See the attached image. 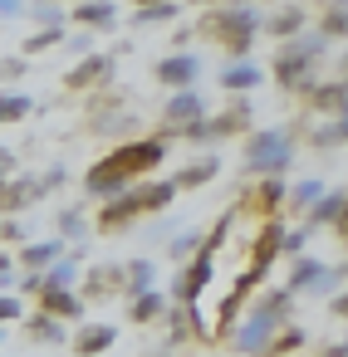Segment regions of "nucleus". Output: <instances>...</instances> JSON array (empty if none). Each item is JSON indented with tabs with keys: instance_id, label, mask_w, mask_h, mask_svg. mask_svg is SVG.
Instances as JSON below:
<instances>
[{
	"instance_id": "7c9ffc66",
	"label": "nucleus",
	"mask_w": 348,
	"mask_h": 357,
	"mask_svg": "<svg viewBox=\"0 0 348 357\" xmlns=\"http://www.w3.org/2000/svg\"><path fill=\"white\" fill-rule=\"evenodd\" d=\"M348 206V196H319V206H314V225H324V220H338V211Z\"/></svg>"
},
{
	"instance_id": "c85d7f7f",
	"label": "nucleus",
	"mask_w": 348,
	"mask_h": 357,
	"mask_svg": "<svg viewBox=\"0 0 348 357\" xmlns=\"http://www.w3.org/2000/svg\"><path fill=\"white\" fill-rule=\"evenodd\" d=\"M177 15V0H152V6H138L133 25H167Z\"/></svg>"
},
{
	"instance_id": "a878e982",
	"label": "nucleus",
	"mask_w": 348,
	"mask_h": 357,
	"mask_svg": "<svg viewBox=\"0 0 348 357\" xmlns=\"http://www.w3.org/2000/svg\"><path fill=\"white\" fill-rule=\"evenodd\" d=\"M265 30H270V35H280V40H294V35L304 30V10H280V15H270V20H265Z\"/></svg>"
},
{
	"instance_id": "4be33fe9",
	"label": "nucleus",
	"mask_w": 348,
	"mask_h": 357,
	"mask_svg": "<svg viewBox=\"0 0 348 357\" xmlns=\"http://www.w3.org/2000/svg\"><path fill=\"white\" fill-rule=\"evenodd\" d=\"M333 274L319 264V259H299L294 264V279H289V289H319V284H328Z\"/></svg>"
},
{
	"instance_id": "6e6552de",
	"label": "nucleus",
	"mask_w": 348,
	"mask_h": 357,
	"mask_svg": "<svg viewBox=\"0 0 348 357\" xmlns=\"http://www.w3.org/2000/svg\"><path fill=\"white\" fill-rule=\"evenodd\" d=\"M40 196H50V186H45V176H10L6 186H0V211L6 215H20L25 206H35Z\"/></svg>"
},
{
	"instance_id": "5701e85b",
	"label": "nucleus",
	"mask_w": 348,
	"mask_h": 357,
	"mask_svg": "<svg viewBox=\"0 0 348 357\" xmlns=\"http://www.w3.org/2000/svg\"><path fill=\"white\" fill-rule=\"evenodd\" d=\"M30 108H35L30 93H15V89H10V93H0V128H10V123L30 118Z\"/></svg>"
},
{
	"instance_id": "0eeeda50",
	"label": "nucleus",
	"mask_w": 348,
	"mask_h": 357,
	"mask_svg": "<svg viewBox=\"0 0 348 357\" xmlns=\"http://www.w3.org/2000/svg\"><path fill=\"white\" fill-rule=\"evenodd\" d=\"M201 118H206L201 93H191V89H172L167 113H162V128H167V132H187V128H191V123H201Z\"/></svg>"
},
{
	"instance_id": "9b49d317",
	"label": "nucleus",
	"mask_w": 348,
	"mask_h": 357,
	"mask_svg": "<svg viewBox=\"0 0 348 357\" xmlns=\"http://www.w3.org/2000/svg\"><path fill=\"white\" fill-rule=\"evenodd\" d=\"M69 20L84 25V30H113L118 25V6H113V0H74Z\"/></svg>"
},
{
	"instance_id": "2eb2a0df",
	"label": "nucleus",
	"mask_w": 348,
	"mask_h": 357,
	"mask_svg": "<svg viewBox=\"0 0 348 357\" xmlns=\"http://www.w3.org/2000/svg\"><path fill=\"white\" fill-rule=\"evenodd\" d=\"M40 308H50V313H59L69 323V318H84V294H74V289H45Z\"/></svg>"
},
{
	"instance_id": "de8ad7c7",
	"label": "nucleus",
	"mask_w": 348,
	"mask_h": 357,
	"mask_svg": "<svg viewBox=\"0 0 348 357\" xmlns=\"http://www.w3.org/2000/svg\"><path fill=\"white\" fill-rule=\"evenodd\" d=\"M196 6H206V0H196Z\"/></svg>"
},
{
	"instance_id": "f3484780",
	"label": "nucleus",
	"mask_w": 348,
	"mask_h": 357,
	"mask_svg": "<svg viewBox=\"0 0 348 357\" xmlns=\"http://www.w3.org/2000/svg\"><path fill=\"white\" fill-rule=\"evenodd\" d=\"M260 79H265V74H260L255 64H245V59H240V64H226V69H221V89H226V93H245V89H255Z\"/></svg>"
},
{
	"instance_id": "37998d69",
	"label": "nucleus",
	"mask_w": 348,
	"mask_h": 357,
	"mask_svg": "<svg viewBox=\"0 0 348 357\" xmlns=\"http://www.w3.org/2000/svg\"><path fill=\"white\" fill-rule=\"evenodd\" d=\"M333 225H338V235H343V240H348V206H343V211H338V220H333Z\"/></svg>"
},
{
	"instance_id": "79ce46f5",
	"label": "nucleus",
	"mask_w": 348,
	"mask_h": 357,
	"mask_svg": "<svg viewBox=\"0 0 348 357\" xmlns=\"http://www.w3.org/2000/svg\"><path fill=\"white\" fill-rule=\"evenodd\" d=\"M333 313H338V318H348V289H343V294L333 298Z\"/></svg>"
},
{
	"instance_id": "4c0bfd02",
	"label": "nucleus",
	"mask_w": 348,
	"mask_h": 357,
	"mask_svg": "<svg viewBox=\"0 0 348 357\" xmlns=\"http://www.w3.org/2000/svg\"><path fill=\"white\" fill-rule=\"evenodd\" d=\"M196 250H201V240H196V235H182V240L172 245V259H187V255H196Z\"/></svg>"
},
{
	"instance_id": "a18cd8bd",
	"label": "nucleus",
	"mask_w": 348,
	"mask_h": 357,
	"mask_svg": "<svg viewBox=\"0 0 348 357\" xmlns=\"http://www.w3.org/2000/svg\"><path fill=\"white\" fill-rule=\"evenodd\" d=\"M0 347H6V323H0Z\"/></svg>"
},
{
	"instance_id": "423d86ee",
	"label": "nucleus",
	"mask_w": 348,
	"mask_h": 357,
	"mask_svg": "<svg viewBox=\"0 0 348 357\" xmlns=\"http://www.w3.org/2000/svg\"><path fill=\"white\" fill-rule=\"evenodd\" d=\"M147 211V201H143V186H128V191H118V196H108L103 201V211H99V230H123V225H133L138 215Z\"/></svg>"
},
{
	"instance_id": "cd10ccee",
	"label": "nucleus",
	"mask_w": 348,
	"mask_h": 357,
	"mask_svg": "<svg viewBox=\"0 0 348 357\" xmlns=\"http://www.w3.org/2000/svg\"><path fill=\"white\" fill-rule=\"evenodd\" d=\"M152 279H157L152 259H128V289H123V294H147Z\"/></svg>"
},
{
	"instance_id": "39448f33",
	"label": "nucleus",
	"mask_w": 348,
	"mask_h": 357,
	"mask_svg": "<svg viewBox=\"0 0 348 357\" xmlns=\"http://www.w3.org/2000/svg\"><path fill=\"white\" fill-rule=\"evenodd\" d=\"M206 30H211L231 54H245L250 40L260 35V15H255V10H216V15L206 20Z\"/></svg>"
},
{
	"instance_id": "a19ab883",
	"label": "nucleus",
	"mask_w": 348,
	"mask_h": 357,
	"mask_svg": "<svg viewBox=\"0 0 348 357\" xmlns=\"http://www.w3.org/2000/svg\"><path fill=\"white\" fill-rule=\"evenodd\" d=\"M260 201H265V206H275V201H280V181H275V176L260 186Z\"/></svg>"
},
{
	"instance_id": "ddd939ff",
	"label": "nucleus",
	"mask_w": 348,
	"mask_h": 357,
	"mask_svg": "<svg viewBox=\"0 0 348 357\" xmlns=\"http://www.w3.org/2000/svg\"><path fill=\"white\" fill-rule=\"evenodd\" d=\"M25 337H30V342H40V347H59V342H69V328H64V318H59V313L40 308V313H30Z\"/></svg>"
},
{
	"instance_id": "49530a36",
	"label": "nucleus",
	"mask_w": 348,
	"mask_h": 357,
	"mask_svg": "<svg viewBox=\"0 0 348 357\" xmlns=\"http://www.w3.org/2000/svg\"><path fill=\"white\" fill-rule=\"evenodd\" d=\"M138 6H152V0H138Z\"/></svg>"
},
{
	"instance_id": "f257e3e1",
	"label": "nucleus",
	"mask_w": 348,
	"mask_h": 357,
	"mask_svg": "<svg viewBox=\"0 0 348 357\" xmlns=\"http://www.w3.org/2000/svg\"><path fill=\"white\" fill-rule=\"evenodd\" d=\"M162 157H167V137H138V142H123V147H113L108 157H99V162L89 167L84 191L99 196V201H108V196L128 191L143 172H152Z\"/></svg>"
},
{
	"instance_id": "9d476101",
	"label": "nucleus",
	"mask_w": 348,
	"mask_h": 357,
	"mask_svg": "<svg viewBox=\"0 0 348 357\" xmlns=\"http://www.w3.org/2000/svg\"><path fill=\"white\" fill-rule=\"evenodd\" d=\"M128 289V264H94L84 274V298H108Z\"/></svg>"
},
{
	"instance_id": "09e8293b",
	"label": "nucleus",
	"mask_w": 348,
	"mask_h": 357,
	"mask_svg": "<svg viewBox=\"0 0 348 357\" xmlns=\"http://www.w3.org/2000/svg\"><path fill=\"white\" fill-rule=\"evenodd\" d=\"M162 357H167V352H162Z\"/></svg>"
},
{
	"instance_id": "c756f323",
	"label": "nucleus",
	"mask_w": 348,
	"mask_h": 357,
	"mask_svg": "<svg viewBox=\"0 0 348 357\" xmlns=\"http://www.w3.org/2000/svg\"><path fill=\"white\" fill-rule=\"evenodd\" d=\"M55 45H64V25H45V30H40V35H30V40H25V50H20V54H25V59H30V54H45V50H55Z\"/></svg>"
},
{
	"instance_id": "393cba45",
	"label": "nucleus",
	"mask_w": 348,
	"mask_h": 357,
	"mask_svg": "<svg viewBox=\"0 0 348 357\" xmlns=\"http://www.w3.org/2000/svg\"><path fill=\"white\" fill-rule=\"evenodd\" d=\"M30 20H40V25H69V10H64V0H30V10H25Z\"/></svg>"
},
{
	"instance_id": "4468645a",
	"label": "nucleus",
	"mask_w": 348,
	"mask_h": 357,
	"mask_svg": "<svg viewBox=\"0 0 348 357\" xmlns=\"http://www.w3.org/2000/svg\"><path fill=\"white\" fill-rule=\"evenodd\" d=\"M113 342H118V328L113 323H84L74 333V357H103Z\"/></svg>"
},
{
	"instance_id": "bb28decb",
	"label": "nucleus",
	"mask_w": 348,
	"mask_h": 357,
	"mask_svg": "<svg viewBox=\"0 0 348 357\" xmlns=\"http://www.w3.org/2000/svg\"><path fill=\"white\" fill-rule=\"evenodd\" d=\"M250 123V103H235L231 113H221L216 123H211V137H231V132H240Z\"/></svg>"
},
{
	"instance_id": "7ed1b4c3",
	"label": "nucleus",
	"mask_w": 348,
	"mask_h": 357,
	"mask_svg": "<svg viewBox=\"0 0 348 357\" xmlns=\"http://www.w3.org/2000/svg\"><path fill=\"white\" fill-rule=\"evenodd\" d=\"M324 40L328 35H309V40H289L280 54H275V79L289 89V93H309V74H314V64H319V54H324Z\"/></svg>"
},
{
	"instance_id": "e433bc0d",
	"label": "nucleus",
	"mask_w": 348,
	"mask_h": 357,
	"mask_svg": "<svg viewBox=\"0 0 348 357\" xmlns=\"http://www.w3.org/2000/svg\"><path fill=\"white\" fill-rule=\"evenodd\" d=\"M25 69H30V59H25V54H20V59H0V79H20Z\"/></svg>"
},
{
	"instance_id": "dca6fc26",
	"label": "nucleus",
	"mask_w": 348,
	"mask_h": 357,
	"mask_svg": "<svg viewBox=\"0 0 348 357\" xmlns=\"http://www.w3.org/2000/svg\"><path fill=\"white\" fill-rule=\"evenodd\" d=\"M59 255H64V235L59 240H35V245L20 250V269H50Z\"/></svg>"
},
{
	"instance_id": "c9c22d12",
	"label": "nucleus",
	"mask_w": 348,
	"mask_h": 357,
	"mask_svg": "<svg viewBox=\"0 0 348 357\" xmlns=\"http://www.w3.org/2000/svg\"><path fill=\"white\" fill-rule=\"evenodd\" d=\"M319 196H324V186H319V181H304V186L294 191V201H299V206H319Z\"/></svg>"
},
{
	"instance_id": "b1692460",
	"label": "nucleus",
	"mask_w": 348,
	"mask_h": 357,
	"mask_svg": "<svg viewBox=\"0 0 348 357\" xmlns=\"http://www.w3.org/2000/svg\"><path fill=\"white\" fill-rule=\"evenodd\" d=\"M59 235L74 240V245L89 235V215H84V206H64V211H59Z\"/></svg>"
},
{
	"instance_id": "f03ea898",
	"label": "nucleus",
	"mask_w": 348,
	"mask_h": 357,
	"mask_svg": "<svg viewBox=\"0 0 348 357\" xmlns=\"http://www.w3.org/2000/svg\"><path fill=\"white\" fill-rule=\"evenodd\" d=\"M289 298H294V289H275V294H265V298L255 303V313L240 323L235 347H240V352H265L270 337H275V328H280L284 313H289Z\"/></svg>"
},
{
	"instance_id": "a211bd4d",
	"label": "nucleus",
	"mask_w": 348,
	"mask_h": 357,
	"mask_svg": "<svg viewBox=\"0 0 348 357\" xmlns=\"http://www.w3.org/2000/svg\"><path fill=\"white\" fill-rule=\"evenodd\" d=\"M79 284V255H59L45 269V289H74Z\"/></svg>"
},
{
	"instance_id": "f704fd0d",
	"label": "nucleus",
	"mask_w": 348,
	"mask_h": 357,
	"mask_svg": "<svg viewBox=\"0 0 348 357\" xmlns=\"http://www.w3.org/2000/svg\"><path fill=\"white\" fill-rule=\"evenodd\" d=\"M314 142H319V147H328V142H348V113H343V118H338L333 128H324V132H319Z\"/></svg>"
},
{
	"instance_id": "58836bf2",
	"label": "nucleus",
	"mask_w": 348,
	"mask_h": 357,
	"mask_svg": "<svg viewBox=\"0 0 348 357\" xmlns=\"http://www.w3.org/2000/svg\"><path fill=\"white\" fill-rule=\"evenodd\" d=\"M30 6H25V0H0V20H15V15H25Z\"/></svg>"
},
{
	"instance_id": "1a4fd4ad",
	"label": "nucleus",
	"mask_w": 348,
	"mask_h": 357,
	"mask_svg": "<svg viewBox=\"0 0 348 357\" xmlns=\"http://www.w3.org/2000/svg\"><path fill=\"white\" fill-rule=\"evenodd\" d=\"M113 79V54H84L69 74H64V89L69 93H89L94 84H108Z\"/></svg>"
},
{
	"instance_id": "ea45409f",
	"label": "nucleus",
	"mask_w": 348,
	"mask_h": 357,
	"mask_svg": "<svg viewBox=\"0 0 348 357\" xmlns=\"http://www.w3.org/2000/svg\"><path fill=\"white\" fill-rule=\"evenodd\" d=\"M15 176V152H6V147H0V186H6Z\"/></svg>"
},
{
	"instance_id": "20e7f679",
	"label": "nucleus",
	"mask_w": 348,
	"mask_h": 357,
	"mask_svg": "<svg viewBox=\"0 0 348 357\" xmlns=\"http://www.w3.org/2000/svg\"><path fill=\"white\" fill-rule=\"evenodd\" d=\"M289 157H294L289 132L265 128V132H250V147H245V172H255V176H275V172H284V167H289Z\"/></svg>"
},
{
	"instance_id": "c03bdc74",
	"label": "nucleus",
	"mask_w": 348,
	"mask_h": 357,
	"mask_svg": "<svg viewBox=\"0 0 348 357\" xmlns=\"http://www.w3.org/2000/svg\"><path fill=\"white\" fill-rule=\"evenodd\" d=\"M10 269H15V264H10V255H6V250H0V274H10Z\"/></svg>"
},
{
	"instance_id": "f8f14e48",
	"label": "nucleus",
	"mask_w": 348,
	"mask_h": 357,
	"mask_svg": "<svg viewBox=\"0 0 348 357\" xmlns=\"http://www.w3.org/2000/svg\"><path fill=\"white\" fill-rule=\"evenodd\" d=\"M196 74H201V59L196 54H167L157 64V84H167V89H191Z\"/></svg>"
},
{
	"instance_id": "6ab92c4d",
	"label": "nucleus",
	"mask_w": 348,
	"mask_h": 357,
	"mask_svg": "<svg viewBox=\"0 0 348 357\" xmlns=\"http://www.w3.org/2000/svg\"><path fill=\"white\" fill-rule=\"evenodd\" d=\"M309 103L324 108V113H348V84H324V89H309Z\"/></svg>"
},
{
	"instance_id": "aec40b11",
	"label": "nucleus",
	"mask_w": 348,
	"mask_h": 357,
	"mask_svg": "<svg viewBox=\"0 0 348 357\" xmlns=\"http://www.w3.org/2000/svg\"><path fill=\"white\" fill-rule=\"evenodd\" d=\"M216 172H221V162H216V157H201V162H191L187 172H177L172 181H177V191H191V186H206Z\"/></svg>"
},
{
	"instance_id": "473e14b6",
	"label": "nucleus",
	"mask_w": 348,
	"mask_h": 357,
	"mask_svg": "<svg viewBox=\"0 0 348 357\" xmlns=\"http://www.w3.org/2000/svg\"><path fill=\"white\" fill-rule=\"evenodd\" d=\"M25 318V308H20V298L15 294H6V289H0V323H20Z\"/></svg>"
},
{
	"instance_id": "72a5a7b5",
	"label": "nucleus",
	"mask_w": 348,
	"mask_h": 357,
	"mask_svg": "<svg viewBox=\"0 0 348 357\" xmlns=\"http://www.w3.org/2000/svg\"><path fill=\"white\" fill-rule=\"evenodd\" d=\"M25 240V225L15 215H0V245H20Z\"/></svg>"
},
{
	"instance_id": "2f4dec72",
	"label": "nucleus",
	"mask_w": 348,
	"mask_h": 357,
	"mask_svg": "<svg viewBox=\"0 0 348 357\" xmlns=\"http://www.w3.org/2000/svg\"><path fill=\"white\" fill-rule=\"evenodd\" d=\"M324 35H328V40H333V35H348V10H343V6H333V10L324 15Z\"/></svg>"
},
{
	"instance_id": "412c9836",
	"label": "nucleus",
	"mask_w": 348,
	"mask_h": 357,
	"mask_svg": "<svg viewBox=\"0 0 348 357\" xmlns=\"http://www.w3.org/2000/svg\"><path fill=\"white\" fill-rule=\"evenodd\" d=\"M133 323H152V318H162L167 313V298L157 294V289H147V294H133Z\"/></svg>"
}]
</instances>
